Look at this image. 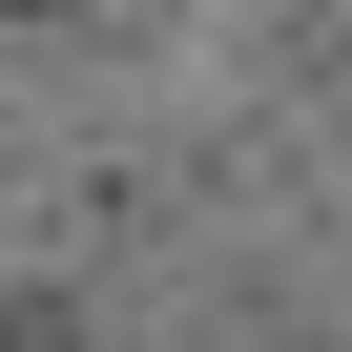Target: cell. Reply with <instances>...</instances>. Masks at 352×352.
<instances>
[{
	"mask_svg": "<svg viewBox=\"0 0 352 352\" xmlns=\"http://www.w3.org/2000/svg\"><path fill=\"white\" fill-rule=\"evenodd\" d=\"M21 21H63V0H21Z\"/></svg>",
	"mask_w": 352,
	"mask_h": 352,
	"instance_id": "1",
	"label": "cell"
}]
</instances>
